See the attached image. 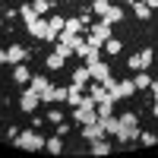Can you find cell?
Wrapping results in <instances>:
<instances>
[{
	"label": "cell",
	"instance_id": "e0dca14e",
	"mask_svg": "<svg viewBox=\"0 0 158 158\" xmlns=\"http://www.w3.org/2000/svg\"><path fill=\"white\" fill-rule=\"evenodd\" d=\"M73 82L85 89V85L92 82V76H89V67H76V70H73Z\"/></svg>",
	"mask_w": 158,
	"mask_h": 158
},
{
	"label": "cell",
	"instance_id": "5bb4252c",
	"mask_svg": "<svg viewBox=\"0 0 158 158\" xmlns=\"http://www.w3.org/2000/svg\"><path fill=\"white\" fill-rule=\"evenodd\" d=\"M85 89H89V95L95 98V104H98V101H104V98H114L111 92H108V85H101V82H95V85H85Z\"/></svg>",
	"mask_w": 158,
	"mask_h": 158
},
{
	"label": "cell",
	"instance_id": "7c38bea8",
	"mask_svg": "<svg viewBox=\"0 0 158 158\" xmlns=\"http://www.w3.org/2000/svg\"><path fill=\"white\" fill-rule=\"evenodd\" d=\"M108 152H114V146H111L104 136L95 139V142H89V155H108Z\"/></svg>",
	"mask_w": 158,
	"mask_h": 158
},
{
	"label": "cell",
	"instance_id": "d590c367",
	"mask_svg": "<svg viewBox=\"0 0 158 158\" xmlns=\"http://www.w3.org/2000/svg\"><path fill=\"white\" fill-rule=\"evenodd\" d=\"M152 117H158V101H152Z\"/></svg>",
	"mask_w": 158,
	"mask_h": 158
},
{
	"label": "cell",
	"instance_id": "4316f807",
	"mask_svg": "<svg viewBox=\"0 0 158 158\" xmlns=\"http://www.w3.org/2000/svg\"><path fill=\"white\" fill-rule=\"evenodd\" d=\"M139 57H142V70H149V67H152V60H155V51H152V48H142V51H139Z\"/></svg>",
	"mask_w": 158,
	"mask_h": 158
},
{
	"label": "cell",
	"instance_id": "9c48e42d",
	"mask_svg": "<svg viewBox=\"0 0 158 158\" xmlns=\"http://www.w3.org/2000/svg\"><path fill=\"white\" fill-rule=\"evenodd\" d=\"M25 29H29V35H32V38H44V35H48V19H44V16H38L35 22L25 25Z\"/></svg>",
	"mask_w": 158,
	"mask_h": 158
},
{
	"label": "cell",
	"instance_id": "ba28073f",
	"mask_svg": "<svg viewBox=\"0 0 158 158\" xmlns=\"http://www.w3.org/2000/svg\"><path fill=\"white\" fill-rule=\"evenodd\" d=\"M101 123H104V133H108V136H117V133L123 130V123H120V117H117V114L101 117Z\"/></svg>",
	"mask_w": 158,
	"mask_h": 158
},
{
	"label": "cell",
	"instance_id": "52a82bcc",
	"mask_svg": "<svg viewBox=\"0 0 158 158\" xmlns=\"http://www.w3.org/2000/svg\"><path fill=\"white\" fill-rule=\"evenodd\" d=\"M63 22H67V19H63V16H57V13L48 19V35H44V41H57V35L63 32Z\"/></svg>",
	"mask_w": 158,
	"mask_h": 158
},
{
	"label": "cell",
	"instance_id": "83f0119b",
	"mask_svg": "<svg viewBox=\"0 0 158 158\" xmlns=\"http://www.w3.org/2000/svg\"><path fill=\"white\" fill-rule=\"evenodd\" d=\"M104 51H108V54H120V51H123V44L117 41V38H108V41H104Z\"/></svg>",
	"mask_w": 158,
	"mask_h": 158
},
{
	"label": "cell",
	"instance_id": "2e32d148",
	"mask_svg": "<svg viewBox=\"0 0 158 158\" xmlns=\"http://www.w3.org/2000/svg\"><path fill=\"white\" fill-rule=\"evenodd\" d=\"M130 6H133V16H136V19H142V22L152 16V6L146 3V0H136V3H130Z\"/></svg>",
	"mask_w": 158,
	"mask_h": 158
},
{
	"label": "cell",
	"instance_id": "74e56055",
	"mask_svg": "<svg viewBox=\"0 0 158 158\" xmlns=\"http://www.w3.org/2000/svg\"><path fill=\"white\" fill-rule=\"evenodd\" d=\"M146 3H149V6H152V10H155V6H158V0H146Z\"/></svg>",
	"mask_w": 158,
	"mask_h": 158
},
{
	"label": "cell",
	"instance_id": "7a4b0ae2",
	"mask_svg": "<svg viewBox=\"0 0 158 158\" xmlns=\"http://www.w3.org/2000/svg\"><path fill=\"white\" fill-rule=\"evenodd\" d=\"M89 67V76H92V82H104V79H111V67L104 60H95V63H85Z\"/></svg>",
	"mask_w": 158,
	"mask_h": 158
},
{
	"label": "cell",
	"instance_id": "f546056e",
	"mask_svg": "<svg viewBox=\"0 0 158 158\" xmlns=\"http://www.w3.org/2000/svg\"><path fill=\"white\" fill-rule=\"evenodd\" d=\"M32 6H35V13H38V16H44V13L51 10V0H32Z\"/></svg>",
	"mask_w": 158,
	"mask_h": 158
},
{
	"label": "cell",
	"instance_id": "d4e9b609",
	"mask_svg": "<svg viewBox=\"0 0 158 158\" xmlns=\"http://www.w3.org/2000/svg\"><path fill=\"white\" fill-rule=\"evenodd\" d=\"M108 10H111L108 0H92V16H104Z\"/></svg>",
	"mask_w": 158,
	"mask_h": 158
},
{
	"label": "cell",
	"instance_id": "ab89813d",
	"mask_svg": "<svg viewBox=\"0 0 158 158\" xmlns=\"http://www.w3.org/2000/svg\"><path fill=\"white\" fill-rule=\"evenodd\" d=\"M0 29H3V19H0Z\"/></svg>",
	"mask_w": 158,
	"mask_h": 158
},
{
	"label": "cell",
	"instance_id": "3957f363",
	"mask_svg": "<svg viewBox=\"0 0 158 158\" xmlns=\"http://www.w3.org/2000/svg\"><path fill=\"white\" fill-rule=\"evenodd\" d=\"M38 101H41V95H38V92H35V89L29 85V89H25L22 95H19V108H22L25 114H32V111L38 108Z\"/></svg>",
	"mask_w": 158,
	"mask_h": 158
},
{
	"label": "cell",
	"instance_id": "6da1fadb",
	"mask_svg": "<svg viewBox=\"0 0 158 158\" xmlns=\"http://www.w3.org/2000/svg\"><path fill=\"white\" fill-rule=\"evenodd\" d=\"M13 142H16L19 149H29V152H41L48 139H44V136H38L35 130H25V133H19V136L13 139Z\"/></svg>",
	"mask_w": 158,
	"mask_h": 158
},
{
	"label": "cell",
	"instance_id": "d6986e66",
	"mask_svg": "<svg viewBox=\"0 0 158 158\" xmlns=\"http://www.w3.org/2000/svg\"><path fill=\"white\" fill-rule=\"evenodd\" d=\"M95 111H98V120H101V117H108V114H114V98L98 101V104H95Z\"/></svg>",
	"mask_w": 158,
	"mask_h": 158
},
{
	"label": "cell",
	"instance_id": "4fadbf2b",
	"mask_svg": "<svg viewBox=\"0 0 158 158\" xmlns=\"http://www.w3.org/2000/svg\"><path fill=\"white\" fill-rule=\"evenodd\" d=\"M13 79H16L19 85H29L32 73H29V67H25V60H22V63H16V67H13Z\"/></svg>",
	"mask_w": 158,
	"mask_h": 158
},
{
	"label": "cell",
	"instance_id": "4dcf8cb0",
	"mask_svg": "<svg viewBox=\"0 0 158 158\" xmlns=\"http://www.w3.org/2000/svg\"><path fill=\"white\" fill-rule=\"evenodd\" d=\"M120 123H123V127H136V123H139V117H136L133 111H127V114H120Z\"/></svg>",
	"mask_w": 158,
	"mask_h": 158
},
{
	"label": "cell",
	"instance_id": "f1b7e54d",
	"mask_svg": "<svg viewBox=\"0 0 158 158\" xmlns=\"http://www.w3.org/2000/svg\"><path fill=\"white\" fill-rule=\"evenodd\" d=\"M60 120H63L60 108H57V104H51V111H48V123H60Z\"/></svg>",
	"mask_w": 158,
	"mask_h": 158
},
{
	"label": "cell",
	"instance_id": "e575fe53",
	"mask_svg": "<svg viewBox=\"0 0 158 158\" xmlns=\"http://www.w3.org/2000/svg\"><path fill=\"white\" fill-rule=\"evenodd\" d=\"M149 89H152V98L158 101V79H152V85H149Z\"/></svg>",
	"mask_w": 158,
	"mask_h": 158
},
{
	"label": "cell",
	"instance_id": "ffe728a7",
	"mask_svg": "<svg viewBox=\"0 0 158 158\" xmlns=\"http://www.w3.org/2000/svg\"><path fill=\"white\" fill-rule=\"evenodd\" d=\"M29 85H32V89L38 92V95H41V92H44V89L51 85V79H48V76H32V79H29Z\"/></svg>",
	"mask_w": 158,
	"mask_h": 158
},
{
	"label": "cell",
	"instance_id": "277c9868",
	"mask_svg": "<svg viewBox=\"0 0 158 158\" xmlns=\"http://www.w3.org/2000/svg\"><path fill=\"white\" fill-rule=\"evenodd\" d=\"M41 101H48V104H60V101H67V89L51 82V85L41 92Z\"/></svg>",
	"mask_w": 158,
	"mask_h": 158
},
{
	"label": "cell",
	"instance_id": "30bf717a",
	"mask_svg": "<svg viewBox=\"0 0 158 158\" xmlns=\"http://www.w3.org/2000/svg\"><path fill=\"white\" fill-rule=\"evenodd\" d=\"M25 57H29V54H25L22 44H10V48H6V63H13V67H16V63H22Z\"/></svg>",
	"mask_w": 158,
	"mask_h": 158
},
{
	"label": "cell",
	"instance_id": "836d02e7",
	"mask_svg": "<svg viewBox=\"0 0 158 158\" xmlns=\"http://www.w3.org/2000/svg\"><path fill=\"white\" fill-rule=\"evenodd\" d=\"M67 133H70V123L60 120V123H57V136H67Z\"/></svg>",
	"mask_w": 158,
	"mask_h": 158
},
{
	"label": "cell",
	"instance_id": "603a6c76",
	"mask_svg": "<svg viewBox=\"0 0 158 158\" xmlns=\"http://www.w3.org/2000/svg\"><path fill=\"white\" fill-rule=\"evenodd\" d=\"M101 19L114 25V22H120V19H123V10H120V6H111V10H108V13H104V16H101Z\"/></svg>",
	"mask_w": 158,
	"mask_h": 158
},
{
	"label": "cell",
	"instance_id": "8d00e7d4",
	"mask_svg": "<svg viewBox=\"0 0 158 158\" xmlns=\"http://www.w3.org/2000/svg\"><path fill=\"white\" fill-rule=\"evenodd\" d=\"M0 63H6V51H0Z\"/></svg>",
	"mask_w": 158,
	"mask_h": 158
},
{
	"label": "cell",
	"instance_id": "8992f818",
	"mask_svg": "<svg viewBox=\"0 0 158 158\" xmlns=\"http://www.w3.org/2000/svg\"><path fill=\"white\" fill-rule=\"evenodd\" d=\"M101 136H108V133H104V123H101V120H92V123H85V127H82V139H85V142H95V139H101Z\"/></svg>",
	"mask_w": 158,
	"mask_h": 158
},
{
	"label": "cell",
	"instance_id": "cb8c5ba5",
	"mask_svg": "<svg viewBox=\"0 0 158 158\" xmlns=\"http://www.w3.org/2000/svg\"><path fill=\"white\" fill-rule=\"evenodd\" d=\"M19 16H22V22H25V25H29V22H35V19H38V13H35V6L25 3V6H19Z\"/></svg>",
	"mask_w": 158,
	"mask_h": 158
},
{
	"label": "cell",
	"instance_id": "8fae6325",
	"mask_svg": "<svg viewBox=\"0 0 158 158\" xmlns=\"http://www.w3.org/2000/svg\"><path fill=\"white\" fill-rule=\"evenodd\" d=\"M89 35H95V38H101V41H108L111 38V22H92V29H89Z\"/></svg>",
	"mask_w": 158,
	"mask_h": 158
},
{
	"label": "cell",
	"instance_id": "5b68a950",
	"mask_svg": "<svg viewBox=\"0 0 158 158\" xmlns=\"http://www.w3.org/2000/svg\"><path fill=\"white\" fill-rule=\"evenodd\" d=\"M111 95H114V101H120V98H130V95H136V85H133V79L114 82V85H111Z\"/></svg>",
	"mask_w": 158,
	"mask_h": 158
},
{
	"label": "cell",
	"instance_id": "f35d334b",
	"mask_svg": "<svg viewBox=\"0 0 158 158\" xmlns=\"http://www.w3.org/2000/svg\"><path fill=\"white\" fill-rule=\"evenodd\" d=\"M123 3H136V0H123Z\"/></svg>",
	"mask_w": 158,
	"mask_h": 158
},
{
	"label": "cell",
	"instance_id": "ac0fdd59",
	"mask_svg": "<svg viewBox=\"0 0 158 158\" xmlns=\"http://www.w3.org/2000/svg\"><path fill=\"white\" fill-rule=\"evenodd\" d=\"M133 85H136V92H139V89H149V85H152V76H149L146 70H136V76H133Z\"/></svg>",
	"mask_w": 158,
	"mask_h": 158
},
{
	"label": "cell",
	"instance_id": "7402d4cb",
	"mask_svg": "<svg viewBox=\"0 0 158 158\" xmlns=\"http://www.w3.org/2000/svg\"><path fill=\"white\" fill-rule=\"evenodd\" d=\"M44 149L54 152V155H60V152H63V136H51V139L44 142Z\"/></svg>",
	"mask_w": 158,
	"mask_h": 158
},
{
	"label": "cell",
	"instance_id": "9a60e30c",
	"mask_svg": "<svg viewBox=\"0 0 158 158\" xmlns=\"http://www.w3.org/2000/svg\"><path fill=\"white\" fill-rule=\"evenodd\" d=\"M82 95H85V89H82V85H76V82H70V85H67V101L73 104V108L82 101Z\"/></svg>",
	"mask_w": 158,
	"mask_h": 158
},
{
	"label": "cell",
	"instance_id": "1f68e13d",
	"mask_svg": "<svg viewBox=\"0 0 158 158\" xmlns=\"http://www.w3.org/2000/svg\"><path fill=\"white\" fill-rule=\"evenodd\" d=\"M127 67L133 70V73H136V70H142V57H139V54H133V57H127Z\"/></svg>",
	"mask_w": 158,
	"mask_h": 158
},
{
	"label": "cell",
	"instance_id": "d6a6232c",
	"mask_svg": "<svg viewBox=\"0 0 158 158\" xmlns=\"http://www.w3.org/2000/svg\"><path fill=\"white\" fill-rule=\"evenodd\" d=\"M139 142H142V146H155L158 136H155V133H139Z\"/></svg>",
	"mask_w": 158,
	"mask_h": 158
},
{
	"label": "cell",
	"instance_id": "484cf974",
	"mask_svg": "<svg viewBox=\"0 0 158 158\" xmlns=\"http://www.w3.org/2000/svg\"><path fill=\"white\" fill-rule=\"evenodd\" d=\"M85 63H95V60H101V48H92V44H85V57H82Z\"/></svg>",
	"mask_w": 158,
	"mask_h": 158
},
{
	"label": "cell",
	"instance_id": "44dd1931",
	"mask_svg": "<svg viewBox=\"0 0 158 158\" xmlns=\"http://www.w3.org/2000/svg\"><path fill=\"white\" fill-rule=\"evenodd\" d=\"M44 63H48V70H63V63H67V57H60L57 51H54V54H48V60H44Z\"/></svg>",
	"mask_w": 158,
	"mask_h": 158
}]
</instances>
